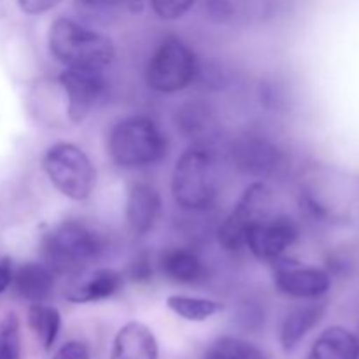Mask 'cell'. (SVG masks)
<instances>
[{
  "instance_id": "1",
  "label": "cell",
  "mask_w": 359,
  "mask_h": 359,
  "mask_svg": "<svg viewBox=\"0 0 359 359\" xmlns=\"http://www.w3.org/2000/svg\"><path fill=\"white\" fill-rule=\"evenodd\" d=\"M107 248L104 231L79 217H69L42 235L39 252L56 277H79L104 258Z\"/></svg>"
},
{
  "instance_id": "2",
  "label": "cell",
  "mask_w": 359,
  "mask_h": 359,
  "mask_svg": "<svg viewBox=\"0 0 359 359\" xmlns=\"http://www.w3.org/2000/svg\"><path fill=\"white\" fill-rule=\"evenodd\" d=\"M105 151L118 168L139 172L161 163L170 151V140L156 119L130 114L112 123L105 137Z\"/></svg>"
},
{
  "instance_id": "3",
  "label": "cell",
  "mask_w": 359,
  "mask_h": 359,
  "mask_svg": "<svg viewBox=\"0 0 359 359\" xmlns=\"http://www.w3.org/2000/svg\"><path fill=\"white\" fill-rule=\"evenodd\" d=\"M170 195L175 205L189 214H203L216 205L219 168L210 146L195 142L182 151L172 168Z\"/></svg>"
},
{
  "instance_id": "4",
  "label": "cell",
  "mask_w": 359,
  "mask_h": 359,
  "mask_svg": "<svg viewBox=\"0 0 359 359\" xmlns=\"http://www.w3.org/2000/svg\"><path fill=\"white\" fill-rule=\"evenodd\" d=\"M48 51L63 69L105 70L116 58L109 35L67 16L56 18L49 27Z\"/></svg>"
},
{
  "instance_id": "5",
  "label": "cell",
  "mask_w": 359,
  "mask_h": 359,
  "mask_svg": "<svg viewBox=\"0 0 359 359\" xmlns=\"http://www.w3.org/2000/svg\"><path fill=\"white\" fill-rule=\"evenodd\" d=\"M41 168L53 188L72 202H86L97 188V167L81 146L67 140L44 151Z\"/></svg>"
},
{
  "instance_id": "6",
  "label": "cell",
  "mask_w": 359,
  "mask_h": 359,
  "mask_svg": "<svg viewBox=\"0 0 359 359\" xmlns=\"http://www.w3.org/2000/svg\"><path fill=\"white\" fill-rule=\"evenodd\" d=\"M200 62L195 49L181 37H165L151 53L144 69L147 88L160 95L188 90L198 77Z\"/></svg>"
},
{
  "instance_id": "7",
  "label": "cell",
  "mask_w": 359,
  "mask_h": 359,
  "mask_svg": "<svg viewBox=\"0 0 359 359\" xmlns=\"http://www.w3.org/2000/svg\"><path fill=\"white\" fill-rule=\"evenodd\" d=\"M270 212H273V191L265 181H252L217 226L221 248L226 252H241L245 249L249 228Z\"/></svg>"
},
{
  "instance_id": "8",
  "label": "cell",
  "mask_w": 359,
  "mask_h": 359,
  "mask_svg": "<svg viewBox=\"0 0 359 359\" xmlns=\"http://www.w3.org/2000/svg\"><path fill=\"white\" fill-rule=\"evenodd\" d=\"M230 160L241 174L256 181L276 177L287 167V154L279 142L262 132H244L230 146Z\"/></svg>"
},
{
  "instance_id": "9",
  "label": "cell",
  "mask_w": 359,
  "mask_h": 359,
  "mask_svg": "<svg viewBox=\"0 0 359 359\" xmlns=\"http://www.w3.org/2000/svg\"><path fill=\"white\" fill-rule=\"evenodd\" d=\"M104 72L105 70L63 69L58 74V86L65 97V114L70 123H84L104 100L109 88Z\"/></svg>"
},
{
  "instance_id": "10",
  "label": "cell",
  "mask_w": 359,
  "mask_h": 359,
  "mask_svg": "<svg viewBox=\"0 0 359 359\" xmlns=\"http://www.w3.org/2000/svg\"><path fill=\"white\" fill-rule=\"evenodd\" d=\"M300 224L287 214H273L256 221L245 235V249L258 262L273 263L286 256L300 238Z\"/></svg>"
},
{
  "instance_id": "11",
  "label": "cell",
  "mask_w": 359,
  "mask_h": 359,
  "mask_svg": "<svg viewBox=\"0 0 359 359\" xmlns=\"http://www.w3.org/2000/svg\"><path fill=\"white\" fill-rule=\"evenodd\" d=\"M272 265V283L279 294L293 300H323L332 287V273L319 266L302 265L294 259H276Z\"/></svg>"
},
{
  "instance_id": "12",
  "label": "cell",
  "mask_w": 359,
  "mask_h": 359,
  "mask_svg": "<svg viewBox=\"0 0 359 359\" xmlns=\"http://www.w3.org/2000/svg\"><path fill=\"white\" fill-rule=\"evenodd\" d=\"M163 200L151 182L133 181L126 193L125 221L133 237H146L160 221Z\"/></svg>"
},
{
  "instance_id": "13",
  "label": "cell",
  "mask_w": 359,
  "mask_h": 359,
  "mask_svg": "<svg viewBox=\"0 0 359 359\" xmlns=\"http://www.w3.org/2000/svg\"><path fill=\"white\" fill-rule=\"evenodd\" d=\"M156 270L165 280L179 286H198L207 280V263L188 245H170L160 252Z\"/></svg>"
},
{
  "instance_id": "14",
  "label": "cell",
  "mask_w": 359,
  "mask_h": 359,
  "mask_svg": "<svg viewBox=\"0 0 359 359\" xmlns=\"http://www.w3.org/2000/svg\"><path fill=\"white\" fill-rule=\"evenodd\" d=\"M125 280L123 272L109 266L95 269L90 273L84 272L83 276L77 277L76 283L65 291V300L77 305L109 300L123 290Z\"/></svg>"
},
{
  "instance_id": "15",
  "label": "cell",
  "mask_w": 359,
  "mask_h": 359,
  "mask_svg": "<svg viewBox=\"0 0 359 359\" xmlns=\"http://www.w3.org/2000/svg\"><path fill=\"white\" fill-rule=\"evenodd\" d=\"M111 359H160V346L153 330L139 321L123 325L112 340Z\"/></svg>"
},
{
  "instance_id": "16",
  "label": "cell",
  "mask_w": 359,
  "mask_h": 359,
  "mask_svg": "<svg viewBox=\"0 0 359 359\" xmlns=\"http://www.w3.org/2000/svg\"><path fill=\"white\" fill-rule=\"evenodd\" d=\"M18 297L28 304H42L53 297L56 273L42 262H27L14 270L13 284Z\"/></svg>"
},
{
  "instance_id": "17",
  "label": "cell",
  "mask_w": 359,
  "mask_h": 359,
  "mask_svg": "<svg viewBox=\"0 0 359 359\" xmlns=\"http://www.w3.org/2000/svg\"><path fill=\"white\" fill-rule=\"evenodd\" d=\"M326 314V302L312 300L304 305H298L287 312L280 326V346L286 353H291L298 344L323 321Z\"/></svg>"
},
{
  "instance_id": "18",
  "label": "cell",
  "mask_w": 359,
  "mask_h": 359,
  "mask_svg": "<svg viewBox=\"0 0 359 359\" xmlns=\"http://www.w3.org/2000/svg\"><path fill=\"white\" fill-rule=\"evenodd\" d=\"M309 359H359V339L342 326H330L312 344Z\"/></svg>"
},
{
  "instance_id": "19",
  "label": "cell",
  "mask_w": 359,
  "mask_h": 359,
  "mask_svg": "<svg viewBox=\"0 0 359 359\" xmlns=\"http://www.w3.org/2000/svg\"><path fill=\"white\" fill-rule=\"evenodd\" d=\"M27 323L42 349L51 351L58 340L60 330H62V314L58 309L49 305L48 302L30 304L27 312Z\"/></svg>"
},
{
  "instance_id": "20",
  "label": "cell",
  "mask_w": 359,
  "mask_h": 359,
  "mask_svg": "<svg viewBox=\"0 0 359 359\" xmlns=\"http://www.w3.org/2000/svg\"><path fill=\"white\" fill-rule=\"evenodd\" d=\"M167 307L175 316L191 323H203L224 311L223 302L191 294H170L167 298Z\"/></svg>"
},
{
  "instance_id": "21",
  "label": "cell",
  "mask_w": 359,
  "mask_h": 359,
  "mask_svg": "<svg viewBox=\"0 0 359 359\" xmlns=\"http://www.w3.org/2000/svg\"><path fill=\"white\" fill-rule=\"evenodd\" d=\"M212 121V111L200 100L186 102L184 105L177 107V112H175V126L182 135L189 139H198L209 133Z\"/></svg>"
},
{
  "instance_id": "22",
  "label": "cell",
  "mask_w": 359,
  "mask_h": 359,
  "mask_svg": "<svg viewBox=\"0 0 359 359\" xmlns=\"http://www.w3.org/2000/svg\"><path fill=\"white\" fill-rule=\"evenodd\" d=\"M77 14L88 23L105 21L119 11L140 13L144 9V0H74Z\"/></svg>"
},
{
  "instance_id": "23",
  "label": "cell",
  "mask_w": 359,
  "mask_h": 359,
  "mask_svg": "<svg viewBox=\"0 0 359 359\" xmlns=\"http://www.w3.org/2000/svg\"><path fill=\"white\" fill-rule=\"evenodd\" d=\"M203 359H266L255 344L238 337H219L207 347Z\"/></svg>"
},
{
  "instance_id": "24",
  "label": "cell",
  "mask_w": 359,
  "mask_h": 359,
  "mask_svg": "<svg viewBox=\"0 0 359 359\" xmlns=\"http://www.w3.org/2000/svg\"><path fill=\"white\" fill-rule=\"evenodd\" d=\"M0 359H21L20 318L14 312L0 323Z\"/></svg>"
},
{
  "instance_id": "25",
  "label": "cell",
  "mask_w": 359,
  "mask_h": 359,
  "mask_svg": "<svg viewBox=\"0 0 359 359\" xmlns=\"http://www.w3.org/2000/svg\"><path fill=\"white\" fill-rule=\"evenodd\" d=\"M154 263H153V255L149 251H139L132 259H130V265L126 269L125 279L132 280L135 284H146L153 279L154 276Z\"/></svg>"
},
{
  "instance_id": "26",
  "label": "cell",
  "mask_w": 359,
  "mask_h": 359,
  "mask_svg": "<svg viewBox=\"0 0 359 359\" xmlns=\"http://www.w3.org/2000/svg\"><path fill=\"white\" fill-rule=\"evenodd\" d=\"M196 0H149L151 9L160 20L177 21L193 9Z\"/></svg>"
},
{
  "instance_id": "27",
  "label": "cell",
  "mask_w": 359,
  "mask_h": 359,
  "mask_svg": "<svg viewBox=\"0 0 359 359\" xmlns=\"http://www.w3.org/2000/svg\"><path fill=\"white\" fill-rule=\"evenodd\" d=\"M203 9L214 23H226L235 13L233 0H203Z\"/></svg>"
},
{
  "instance_id": "28",
  "label": "cell",
  "mask_w": 359,
  "mask_h": 359,
  "mask_svg": "<svg viewBox=\"0 0 359 359\" xmlns=\"http://www.w3.org/2000/svg\"><path fill=\"white\" fill-rule=\"evenodd\" d=\"M18 7L27 16H41L56 9L63 0H16Z\"/></svg>"
},
{
  "instance_id": "29",
  "label": "cell",
  "mask_w": 359,
  "mask_h": 359,
  "mask_svg": "<svg viewBox=\"0 0 359 359\" xmlns=\"http://www.w3.org/2000/svg\"><path fill=\"white\" fill-rule=\"evenodd\" d=\"M51 359H91L90 347L81 340H70V342L63 344L55 356Z\"/></svg>"
},
{
  "instance_id": "30",
  "label": "cell",
  "mask_w": 359,
  "mask_h": 359,
  "mask_svg": "<svg viewBox=\"0 0 359 359\" xmlns=\"http://www.w3.org/2000/svg\"><path fill=\"white\" fill-rule=\"evenodd\" d=\"M13 276L14 269L11 258H0V294L6 293L11 287V284H13Z\"/></svg>"
}]
</instances>
